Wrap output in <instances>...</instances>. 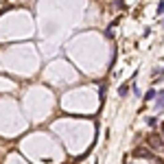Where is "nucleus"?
<instances>
[{
	"label": "nucleus",
	"instance_id": "nucleus-4",
	"mask_svg": "<svg viewBox=\"0 0 164 164\" xmlns=\"http://www.w3.org/2000/svg\"><path fill=\"white\" fill-rule=\"evenodd\" d=\"M147 125H149V127H155V125H158V118H153V116H151V118H147Z\"/></svg>",
	"mask_w": 164,
	"mask_h": 164
},
{
	"label": "nucleus",
	"instance_id": "nucleus-6",
	"mask_svg": "<svg viewBox=\"0 0 164 164\" xmlns=\"http://www.w3.org/2000/svg\"><path fill=\"white\" fill-rule=\"evenodd\" d=\"M162 24H164V20H162Z\"/></svg>",
	"mask_w": 164,
	"mask_h": 164
},
{
	"label": "nucleus",
	"instance_id": "nucleus-5",
	"mask_svg": "<svg viewBox=\"0 0 164 164\" xmlns=\"http://www.w3.org/2000/svg\"><path fill=\"white\" fill-rule=\"evenodd\" d=\"M158 13H164V2H158Z\"/></svg>",
	"mask_w": 164,
	"mask_h": 164
},
{
	"label": "nucleus",
	"instance_id": "nucleus-1",
	"mask_svg": "<svg viewBox=\"0 0 164 164\" xmlns=\"http://www.w3.org/2000/svg\"><path fill=\"white\" fill-rule=\"evenodd\" d=\"M155 109L160 112V109H164V90H160L158 92V103H155Z\"/></svg>",
	"mask_w": 164,
	"mask_h": 164
},
{
	"label": "nucleus",
	"instance_id": "nucleus-2",
	"mask_svg": "<svg viewBox=\"0 0 164 164\" xmlns=\"http://www.w3.org/2000/svg\"><path fill=\"white\" fill-rule=\"evenodd\" d=\"M155 96H158V92H155V90L151 88V90L147 92V94H145V101H151V99H155Z\"/></svg>",
	"mask_w": 164,
	"mask_h": 164
},
{
	"label": "nucleus",
	"instance_id": "nucleus-3",
	"mask_svg": "<svg viewBox=\"0 0 164 164\" xmlns=\"http://www.w3.org/2000/svg\"><path fill=\"white\" fill-rule=\"evenodd\" d=\"M118 94H121V96H127V94H129V88H127V85H121V88H118Z\"/></svg>",
	"mask_w": 164,
	"mask_h": 164
}]
</instances>
